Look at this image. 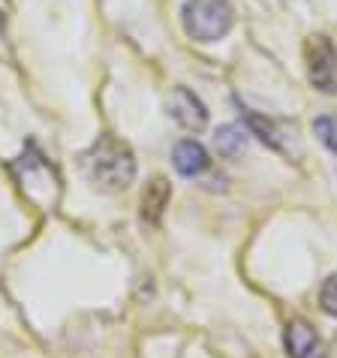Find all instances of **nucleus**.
Masks as SVG:
<instances>
[{"label":"nucleus","instance_id":"nucleus-1","mask_svg":"<svg viewBox=\"0 0 337 358\" xmlns=\"http://www.w3.org/2000/svg\"><path fill=\"white\" fill-rule=\"evenodd\" d=\"M85 172L106 193H121L136 178V157L117 136H100L85 154Z\"/></svg>","mask_w":337,"mask_h":358},{"label":"nucleus","instance_id":"nucleus-2","mask_svg":"<svg viewBox=\"0 0 337 358\" xmlns=\"http://www.w3.org/2000/svg\"><path fill=\"white\" fill-rule=\"evenodd\" d=\"M184 31L196 43H214L232 31L235 13L226 0H187L184 3Z\"/></svg>","mask_w":337,"mask_h":358},{"label":"nucleus","instance_id":"nucleus-3","mask_svg":"<svg viewBox=\"0 0 337 358\" xmlns=\"http://www.w3.org/2000/svg\"><path fill=\"white\" fill-rule=\"evenodd\" d=\"M304 61H307V76L316 91L322 94H337V48L329 36L316 34L304 43Z\"/></svg>","mask_w":337,"mask_h":358},{"label":"nucleus","instance_id":"nucleus-4","mask_svg":"<svg viewBox=\"0 0 337 358\" xmlns=\"http://www.w3.org/2000/svg\"><path fill=\"white\" fill-rule=\"evenodd\" d=\"M15 169H18V175H22V190L27 196L39 199V202H48V205L55 202V196H57V175H55V169L34 151V148H27V154L15 163Z\"/></svg>","mask_w":337,"mask_h":358},{"label":"nucleus","instance_id":"nucleus-5","mask_svg":"<svg viewBox=\"0 0 337 358\" xmlns=\"http://www.w3.org/2000/svg\"><path fill=\"white\" fill-rule=\"evenodd\" d=\"M283 346H286V355L289 358H329L322 337L316 334L313 325L304 322V320H292L289 325H286Z\"/></svg>","mask_w":337,"mask_h":358},{"label":"nucleus","instance_id":"nucleus-6","mask_svg":"<svg viewBox=\"0 0 337 358\" xmlns=\"http://www.w3.org/2000/svg\"><path fill=\"white\" fill-rule=\"evenodd\" d=\"M168 115L190 133L205 130V124H208V108L202 106V99L193 91H187V87H175L172 91V96H168Z\"/></svg>","mask_w":337,"mask_h":358},{"label":"nucleus","instance_id":"nucleus-7","mask_svg":"<svg viewBox=\"0 0 337 358\" xmlns=\"http://www.w3.org/2000/svg\"><path fill=\"white\" fill-rule=\"evenodd\" d=\"M172 163H175V169L184 178H199L202 172H208V166H211V157H208V151H205L199 142H196V138H184V142L175 145Z\"/></svg>","mask_w":337,"mask_h":358},{"label":"nucleus","instance_id":"nucleus-8","mask_svg":"<svg viewBox=\"0 0 337 358\" xmlns=\"http://www.w3.org/2000/svg\"><path fill=\"white\" fill-rule=\"evenodd\" d=\"M168 199H172V187H168L163 178H154L142 193V220L151 223V226L160 223L163 211L168 208Z\"/></svg>","mask_w":337,"mask_h":358},{"label":"nucleus","instance_id":"nucleus-9","mask_svg":"<svg viewBox=\"0 0 337 358\" xmlns=\"http://www.w3.org/2000/svg\"><path fill=\"white\" fill-rule=\"evenodd\" d=\"M247 127L262 138L268 148H274V151H280V154H289V133L280 130L271 117H262V115H256V112H247Z\"/></svg>","mask_w":337,"mask_h":358},{"label":"nucleus","instance_id":"nucleus-10","mask_svg":"<svg viewBox=\"0 0 337 358\" xmlns=\"http://www.w3.org/2000/svg\"><path fill=\"white\" fill-rule=\"evenodd\" d=\"M214 142H217V154L238 157L244 151V145H247V133H244V127H238V124H226V127L217 130Z\"/></svg>","mask_w":337,"mask_h":358},{"label":"nucleus","instance_id":"nucleus-11","mask_svg":"<svg viewBox=\"0 0 337 358\" xmlns=\"http://www.w3.org/2000/svg\"><path fill=\"white\" fill-rule=\"evenodd\" d=\"M313 133L316 138L329 148L331 154H337V115H322L313 121Z\"/></svg>","mask_w":337,"mask_h":358},{"label":"nucleus","instance_id":"nucleus-12","mask_svg":"<svg viewBox=\"0 0 337 358\" xmlns=\"http://www.w3.org/2000/svg\"><path fill=\"white\" fill-rule=\"evenodd\" d=\"M320 307L329 316H337V274H331L320 289Z\"/></svg>","mask_w":337,"mask_h":358},{"label":"nucleus","instance_id":"nucleus-13","mask_svg":"<svg viewBox=\"0 0 337 358\" xmlns=\"http://www.w3.org/2000/svg\"><path fill=\"white\" fill-rule=\"evenodd\" d=\"M0 34H3V13H0Z\"/></svg>","mask_w":337,"mask_h":358}]
</instances>
